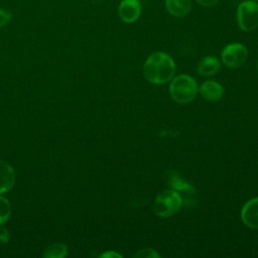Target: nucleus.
Returning <instances> with one entry per match:
<instances>
[{
  "mask_svg": "<svg viewBox=\"0 0 258 258\" xmlns=\"http://www.w3.org/2000/svg\"><path fill=\"white\" fill-rule=\"evenodd\" d=\"M175 74V62L166 52L155 51L151 53L143 64L145 79L154 85H163L170 82Z\"/></svg>",
  "mask_w": 258,
  "mask_h": 258,
  "instance_id": "f257e3e1",
  "label": "nucleus"
},
{
  "mask_svg": "<svg viewBox=\"0 0 258 258\" xmlns=\"http://www.w3.org/2000/svg\"><path fill=\"white\" fill-rule=\"evenodd\" d=\"M199 92L196 80L185 74L173 77L169 84V94L173 101L178 104L191 102Z\"/></svg>",
  "mask_w": 258,
  "mask_h": 258,
  "instance_id": "f03ea898",
  "label": "nucleus"
},
{
  "mask_svg": "<svg viewBox=\"0 0 258 258\" xmlns=\"http://www.w3.org/2000/svg\"><path fill=\"white\" fill-rule=\"evenodd\" d=\"M182 206V199L180 195L170 188L160 191L153 204L154 213L160 218H168L176 214Z\"/></svg>",
  "mask_w": 258,
  "mask_h": 258,
  "instance_id": "7ed1b4c3",
  "label": "nucleus"
},
{
  "mask_svg": "<svg viewBox=\"0 0 258 258\" xmlns=\"http://www.w3.org/2000/svg\"><path fill=\"white\" fill-rule=\"evenodd\" d=\"M236 21L244 32H251L258 28V2L242 0L236 9Z\"/></svg>",
  "mask_w": 258,
  "mask_h": 258,
  "instance_id": "20e7f679",
  "label": "nucleus"
},
{
  "mask_svg": "<svg viewBox=\"0 0 258 258\" xmlns=\"http://www.w3.org/2000/svg\"><path fill=\"white\" fill-rule=\"evenodd\" d=\"M223 63L231 69L241 67L248 58L247 47L240 42H232L224 46L221 51Z\"/></svg>",
  "mask_w": 258,
  "mask_h": 258,
  "instance_id": "39448f33",
  "label": "nucleus"
},
{
  "mask_svg": "<svg viewBox=\"0 0 258 258\" xmlns=\"http://www.w3.org/2000/svg\"><path fill=\"white\" fill-rule=\"evenodd\" d=\"M142 12L139 0H121L118 6V15L124 23H133L138 20Z\"/></svg>",
  "mask_w": 258,
  "mask_h": 258,
  "instance_id": "423d86ee",
  "label": "nucleus"
},
{
  "mask_svg": "<svg viewBox=\"0 0 258 258\" xmlns=\"http://www.w3.org/2000/svg\"><path fill=\"white\" fill-rule=\"evenodd\" d=\"M241 220L247 227L258 230V197L244 204L241 209Z\"/></svg>",
  "mask_w": 258,
  "mask_h": 258,
  "instance_id": "0eeeda50",
  "label": "nucleus"
},
{
  "mask_svg": "<svg viewBox=\"0 0 258 258\" xmlns=\"http://www.w3.org/2000/svg\"><path fill=\"white\" fill-rule=\"evenodd\" d=\"M200 95L207 101H218L224 95V88L223 86L213 80H208L202 83L199 87Z\"/></svg>",
  "mask_w": 258,
  "mask_h": 258,
  "instance_id": "6e6552de",
  "label": "nucleus"
},
{
  "mask_svg": "<svg viewBox=\"0 0 258 258\" xmlns=\"http://www.w3.org/2000/svg\"><path fill=\"white\" fill-rule=\"evenodd\" d=\"M168 184L172 189L176 190L180 195V197L182 199V204H183V202L191 201V199L195 195L194 187L188 182H186L184 179L179 177L176 173H172L169 176Z\"/></svg>",
  "mask_w": 258,
  "mask_h": 258,
  "instance_id": "1a4fd4ad",
  "label": "nucleus"
},
{
  "mask_svg": "<svg viewBox=\"0 0 258 258\" xmlns=\"http://www.w3.org/2000/svg\"><path fill=\"white\" fill-rule=\"evenodd\" d=\"M15 171L5 160L0 159V194L10 190L15 183Z\"/></svg>",
  "mask_w": 258,
  "mask_h": 258,
  "instance_id": "9d476101",
  "label": "nucleus"
},
{
  "mask_svg": "<svg viewBox=\"0 0 258 258\" xmlns=\"http://www.w3.org/2000/svg\"><path fill=\"white\" fill-rule=\"evenodd\" d=\"M164 6L166 11L177 18L186 16L191 8V0H164Z\"/></svg>",
  "mask_w": 258,
  "mask_h": 258,
  "instance_id": "9b49d317",
  "label": "nucleus"
},
{
  "mask_svg": "<svg viewBox=\"0 0 258 258\" xmlns=\"http://www.w3.org/2000/svg\"><path fill=\"white\" fill-rule=\"evenodd\" d=\"M220 60L215 55L204 56L198 63L197 71L203 77H211L218 73L220 70Z\"/></svg>",
  "mask_w": 258,
  "mask_h": 258,
  "instance_id": "f8f14e48",
  "label": "nucleus"
},
{
  "mask_svg": "<svg viewBox=\"0 0 258 258\" xmlns=\"http://www.w3.org/2000/svg\"><path fill=\"white\" fill-rule=\"evenodd\" d=\"M68 247L63 243L56 242L48 245L44 251L42 256L44 258H63L68 255Z\"/></svg>",
  "mask_w": 258,
  "mask_h": 258,
  "instance_id": "ddd939ff",
  "label": "nucleus"
},
{
  "mask_svg": "<svg viewBox=\"0 0 258 258\" xmlns=\"http://www.w3.org/2000/svg\"><path fill=\"white\" fill-rule=\"evenodd\" d=\"M11 215V205L9 201L3 197L0 196V225L5 224Z\"/></svg>",
  "mask_w": 258,
  "mask_h": 258,
  "instance_id": "4468645a",
  "label": "nucleus"
},
{
  "mask_svg": "<svg viewBox=\"0 0 258 258\" xmlns=\"http://www.w3.org/2000/svg\"><path fill=\"white\" fill-rule=\"evenodd\" d=\"M133 257L136 258H160V254L152 248H143L138 250Z\"/></svg>",
  "mask_w": 258,
  "mask_h": 258,
  "instance_id": "2eb2a0df",
  "label": "nucleus"
},
{
  "mask_svg": "<svg viewBox=\"0 0 258 258\" xmlns=\"http://www.w3.org/2000/svg\"><path fill=\"white\" fill-rule=\"evenodd\" d=\"M12 19V13L9 10L0 8V27L7 25Z\"/></svg>",
  "mask_w": 258,
  "mask_h": 258,
  "instance_id": "dca6fc26",
  "label": "nucleus"
},
{
  "mask_svg": "<svg viewBox=\"0 0 258 258\" xmlns=\"http://www.w3.org/2000/svg\"><path fill=\"white\" fill-rule=\"evenodd\" d=\"M10 240V234H9V231L3 227L2 225H0V241L5 244L7 242H9Z\"/></svg>",
  "mask_w": 258,
  "mask_h": 258,
  "instance_id": "f3484780",
  "label": "nucleus"
},
{
  "mask_svg": "<svg viewBox=\"0 0 258 258\" xmlns=\"http://www.w3.org/2000/svg\"><path fill=\"white\" fill-rule=\"evenodd\" d=\"M99 257H101V258H122V255L116 251L111 250V251H106V252L100 254Z\"/></svg>",
  "mask_w": 258,
  "mask_h": 258,
  "instance_id": "a211bd4d",
  "label": "nucleus"
},
{
  "mask_svg": "<svg viewBox=\"0 0 258 258\" xmlns=\"http://www.w3.org/2000/svg\"><path fill=\"white\" fill-rule=\"evenodd\" d=\"M195 1L203 7H212L216 4H218V2L220 0H195Z\"/></svg>",
  "mask_w": 258,
  "mask_h": 258,
  "instance_id": "6ab92c4d",
  "label": "nucleus"
},
{
  "mask_svg": "<svg viewBox=\"0 0 258 258\" xmlns=\"http://www.w3.org/2000/svg\"><path fill=\"white\" fill-rule=\"evenodd\" d=\"M257 72H258V59H257Z\"/></svg>",
  "mask_w": 258,
  "mask_h": 258,
  "instance_id": "aec40b11",
  "label": "nucleus"
},
{
  "mask_svg": "<svg viewBox=\"0 0 258 258\" xmlns=\"http://www.w3.org/2000/svg\"><path fill=\"white\" fill-rule=\"evenodd\" d=\"M254 1H256V2H258V0H254Z\"/></svg>",
  "mask_w": 258,
  "mask_h": 258,
  "instance_id": "412c9836",
  "label": "nucleus"
},
{
  "mask_svg": "<svg viewBox=\"0 0 258 258\" xmlns=\"http://www.w3.org/2000/svg\"><path fill=\"white\" fill-rule=\"evenodd\" d=\"M239 1H242V0H239Z\"/></svg>",
  "mask_w": 258,
  "mask_h": 258,
  "instance_id": "4be33fe9",
  "label": "nucleus"
}]
</instances>
